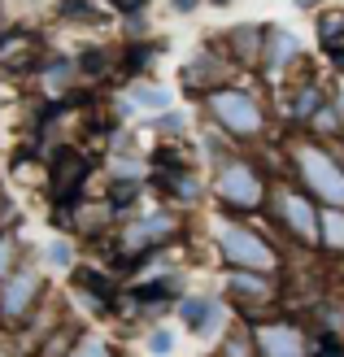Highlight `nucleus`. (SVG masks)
I'll return each instance as SVG.
<instances>
[{
    "label": "nucleus",
    "instance_id": "20e7f679",
    "mask_svg": "<svg viewBox=\"0 0 344 357\" xmlns=\"http://www.w3.org/2000/svg\"><path fill=\"white\" fill-rule=\"evenodd\" d=\"M223 196H231V201H240V205H253L257 201V178H253L244 166H231L223 174Z\"/></svg>",
    "mask_w": 344,
    "mask_h": 357
},
{
    "label": "nucleus",
    "instance_id": "6e6552de",
    "mask_svg": "<svg viewBox=\"0 0 344 357\" xmlns=\"http://www.w3.org/2000/svg\"><path fill=\"white\" fill-rule=\"evenodd\" d=\"M135 100H140V105H149V109H161V105H166V92H157V87H140Z\"/></svg>",
    "mask_w": 344,
    "mask_h": 357
},
{
    "label": "nucleus",
    "instance_id": "39448f33",
    "mask_svg": "<svg viewBox=\"0 0 344 357\" xmlns=\"http://www.w3.org/2000/svg\"><path fill=\"white\" fill-rule=\"evenodd\" d=\"M35 57V44H31V35H13V40L0 44V61H5L9 70H27Z\"/></svg>",
    "mask_w": 344,
    "mask_h": 357
},
{
    "label": "nucleus",
    "instance_id": "7ed1b4c3",
    "mask_svg": "<svg viewBox=\"0 0 344 357\" xmlns=\"http://www.w3.org/2000/svg\"><path fill=\"white\" fill-rule=\"evenodd\" d=\"M214 109H218L235 131H253V127H257V109H253L244 96H214Z\"/></svg>",
    "mask_w": 344,
    "mask_h": 357
},
{
    "label": "nucleus",
    "instance_id": "9d476101",
    "mask_svg": "<svg viewBox=\"0 0 344 357\" xmlns=\"http://www.w3.org/2000/svg\"><path fill=\"white\" fill-rule=\"evenodd\" d=\"M9 266H13V244H9L5 236H0V279H5V271H9Z\"/></svg>",
    "mask_w": 344,
    "mask_h": 357
},
{
    "label": "nucleus",
    "instance_id": "f257e3e1",
    "mask_svg": "<svg viewBox=\"0 0 344 357\" xmlns=\"http://www.w3.org/2000/svg\"><path fill=\"white\" fill-rule=\"evenodd\" d=\"M35 296H40V275L17 271L13 279H5V288H0V310H5L9 318H17V314H27V305Z\"/></svg>",
    "mask_w": 344,
    "mask_h": 357
},
{
    "label": "nucleus",
    "instance_id": "f8f14e48",
    "mask_svg": "<svg viewBox=\"0 0 344 357\" xmlns=\"http://www.w3.org/2000/svg\"><path fill=\"white\" fill-rule=\"evenodd\" d=\"M48 257H52V261H70V248H66V244H52Z\"/></svg>",
    "mask_w": 344,
    "mask_h": 357
},
{
    "label": "nucleus",
    "instance_id": "423d86ee",
    "mask_svg": "<svg viewBox=\"0 0 344 357\" xmlns=\"http://www.w3.org/2000/svg\"><path fill=\"white\" fill-rule=\"evenodd\" d=\"M166 231H170V222H166V218L135 222L131 231H126V244H131V248H149V244H157V236H166Z\"/></svg>",
    "mask_w": 344,
    "mask_h": 357
},
{
    "label": "nucleus",
    "instance_id": "f03ea898",
    "mask_svg": "<svg viewBox=\"0 0 344 357\" xmlns=\"http://www.w3.org/2000/svg\"><path fill=\"white\" fill-rule=\"evenodd\" d=\"M83 174H87V162H83L79 153H61V157H57V170H52V188H57L61 201L83 183Z\"/></svg>",
    "mask_w": 344,
    "mask_h": 357
},
{
    "label": "nucleus",
    "instance_id": "9b49d317",
    "mask_svg": "<svg viewBox=\"0 0 344 357\" xmlns=\"http://www.w3.org/2000/svg\"><path fill=\"white\" fill-rule=\"evenodd\" d=\"M149 349H153V353H170V335H166V331H153V335H149Z\"/></svg>",
    "mask_w": 344,
    "mask_h": 357
},
{
    "label": "nucleus",
    "instance_id": "0eeeda50",
    "mask_svg": "<svg viewBox=\"0 0 344 357\" xmlns=\"http://www.w3.org/2000/svg\"><path fill=\"white\" fill-rule=\"evenodd\" d=\"M227 253H235V257H253V261H266V253L257 244H253V236H240V231H231L227 236Z\"/></svg>",
    "mask_w": 344,
    "mask_h": 357
},
{
    "label": "nucleus",
    "instance_id": "1a4fd4ad",
    "mask_svg": "<svg viewBox=\"0 0 344 357\" xmlns=\"http://www.w3.org/2000/svg\"><path fill=\"white\" fill-rule=\"evenodd\" d=\"M70 357H110V353H105V344H100V340H83Z\"/></svg>",
    "mask_w": 344,
    "mask_h": 357
}]
</instances>
